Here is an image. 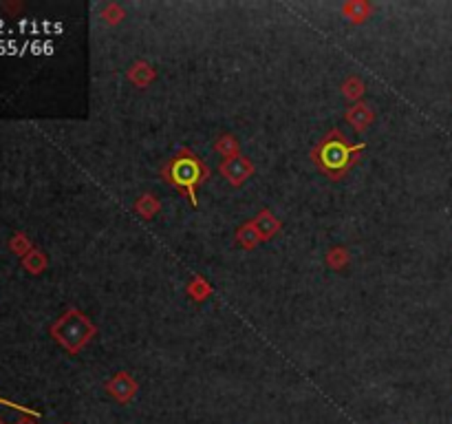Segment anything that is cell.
Instances as JSON below:
<instances>
[{
	"label": "cell",
	"instance_id": "6da1fadb",
	"mask_svg": "<svg viewBox=\"0 0 452 424\" xmlns=\"http://www.w3.org/2000/svg\"><path fill=\"white\" fill-rule=\"evenodd\" d=\"M367 148L364 142L351 144L344 138L342 131L334 128L311 150V159L318 164V168L327 173L331 179H340L351 171V166L357 161V155Z\"/></svg>",
	"mask_w": 452,
	"mask_h": 424
},
{
	"label": "cell",
	"instance_id": "7a4b0ae2",
	"mask_svg": "<svg viewBox=\"0 0 452 424\" xmlns=\"http://www.w3.org/2000/svg\"><path fill=\"white\" fill-rule=\"evenodd\" d=\"M161 175H163L165 184H170L172 188L186 194V199L190 201L192 208L199 206L197 194H199L201 184L210 177V168L197 153H192L188 148H181L179 153L163 166Z\"/></svg>",
	"mask_w": 452,
	"mask_h": 424
},
{
	"label": "cell",
	"instance_id": "3957f363",
	"mask_svg": "<svg viewBox=\"0 0 452 424\" xmlns=\"http://www.w3.org/2000/svg\"><path fill=\"white\" fill-rule=\"evenodd\" d=\"M97 334L95 323L80 310H69L51 325V336L69 354H80Z\"/></svg>",
	"mask_w": 452,
	"mask_h": 424
},
{
	"label": "cell",
	"instance_id": "277c9868",
	"mask_svg": "<svg viewBox=\"0 0 452 424\" xmlns=\"http://www.w3.org/2000/svg\"><path fill=\"white\" fill-rule=\"evenodd\" d=\"M219 171H221V175L225 177L228 184L238 188L254 175V164L245 155H236V157H230V159H223L221 166H219Z\"/></svg>",
	"mask_w": 452,
	"mask_h": 424
},
{
	"label": "cell",
	"instance_id": "5b68a950",
	"mask_svg": "<svg viewBox=\"0 0 452 424\" xmlns=\"http://www.w3.org/2000/svg\"><path fill=\"white\" fill-rule=\"evenodd\" d=\"M137 383L132 380V376L126 373V371H119L115 373L111 380L107 383V391L111 393V396L117 400V402H122V404H128L135 396H137Z\"/></svg>",
	"mask_w": 452,
	"mask_h": 424
},
{
	"label": "cell",
	"instance_id": "8992f818",
	"mask_svg": "<svg viewBox=\"0 0 452 424\" xmlns=\"http://www.w3.org/2000/svg\"><path fill=\"white\" fill-rule=\"evenodd\" d=\"M344 119L349 122L355 131H367L373 122H375V113L369 104L364 102H357L353 106H349V111H346Z\"/></svg>",
	"mask_w": 452,
	"mask_h": 424
},
{
	"label": "cell",
	"instance_id": "52a82bcc",
	"mask_svg": "<svg viewBox=\"0 0 452 424\" xmlns=\"http://www.w3.org/2000/svg\"><path fill=\"white\" fill-rule=\"evenodd\" d=\"M252 221H254L256 228H259V232H261L263 241L274 239V237L282 230V223L274 217V212L267 210V208H263V210H261L259 215H256Z\"/></svg>",
	"mask_w": 452,
	"mask_h": 424
},
{
	"label": "cell",
	"instance_id": "ba28073f",
	"mask_svg": "<svg viewBox=\"0 0 452 424\" xmlns=\"http://www.w3.org/2000/svg\"><path fill=\"white\" fill-rule=\"evenodd\" d=\"M342 13H344V18L351 20L353 25H362L371 18L373 7L369 3H364V0H349V3L342 5Z\"/></svg>",
	"mask_w": 452,
	"mask_h": 424
},
{
	"label": "cell",
	"instance_id": "9c48e42d",
	"mask_svg": "<svg viewBox=\"0 0 452 424\" xmlns=\"http://www.w3.org/2000/svg\"><path fill=\"white\" fill-rule=\"evenodd\" d=\"M236 244L245 250H254L259 244H263V237L259 232V228L254 225V221L243 223L240 228L236 230Z\"/></svg>",
	"mask_w": 452,
	"mask_h": 424
},
{
	"label": "cell",
	"instance_id": "30bf717a",
	"mask_svg": "<svg viewBox=\"0 0 452 424\" xmlns=\"http://www.w3.org/2000/svg\"><path fill=\"white\" fill-rule=\"evenodd\" d=\"M155 75H157V71H155L153 67H150L148 62H144V60H139V62H135V65L128 69L130 82H132L135 86H142V88L153 82Z\"/></svg>",
	"mask_w": 452,
	"mask_h": 424
},
{
	"label": "cell",
	"instance_id": "8fae6325",
	"mask_svg": "<svg viewBox=\"0 0 452 424\" xmlns=\"http://www.w3.org/2000/svg\"><path fill=\"white\" fill-rule=\"evenodd\" d=\"M135 210H137V215L139 217H144V219H153L157 212L161 210V204H159V199L155 194H150V192H146V194H142L137 201H135Z\"/></svg>",
	"mask_w": 452,
	"mask_h": 424
},
{
	"label": "cell",
	"instance_id": "7c38bea8",
	"mask_svg": "<svg viewBox=\"0 0 452 424\" xmlns=\"http://www.w3.org/2000/svg\"><path fill=\"white\" fill-rule=\"evenodd\" d=\"M22 265L29 274H42V272L47 270V256H44L42 250L34 248L27 256H22Z\"/></svg>",
	"mask_w": 452,
	"mask_h": 424
},
{
	"label": "cell",
	"instance_id": "4fadbf2b",
	"mask_svg": "<svg viewBox=\"0 0 452 424\" xmlns=\"http://www.w3.org/2000/svg\"><path fill=\"white\" fill-rule=\"evenodd\" d=\"M210 294H212V285H210L201 274L190 279V283H188V296H192V300L203 303Z\"/></svg>",
	"mask_w": 452,
	"mask_h": 424
},
{
	"label": "cell",
	"instance_id": "5bb4252c",
	"mask_svg": "<svg viewBox=\"0 0 452 424\" xmlns=\"http://www.w3.org/2000/svg\"><path fill=\"white\" fill-rule=\"evenodd\" d=\"M238 148H240V146H238V140L234 138V135H228V133L221 135V138L214 142V150H217V153H219L223 159H230V157L240 155Z\"/></svg>",
	"mask_w": 452,
	"mask_h": 424
},
{
	"label": "cell",
	"instance_id": "9a60e30c",
	"mask_svg": "<svg viewBox=\"0 0 452 424\" xmlns=\"http://www.w3.org/2000/svg\"><path fill=\"white\" fill-rule=\"evenodd\" d=\"M364 82H362L357 75H351V78H346V82L342 84V93H344V98L346 100H351V102H355V100H359L362 95H364Z\"/></svg>",
	"mask_w": 452,
	"mask_h": 424
},
{
	"label": "cell",
	"instance_id": "2e32d148",
	"mask_svg": "<svg viewBox=\"0 0 452 424\" xmlns=\"http://www.w3.org/2000/svg\"><path fill=\"white\" fill-rule=\"evenodd\" d=\"M327 265L331 270H342L349 265V252H346V248H331L327 254Z\"/></svg>",
	"mask_w": 452,
	"mask_h": 424
},
{
	"label": "cell",
	"instance_id": "e0dca14e",
	"mask_svg": "<svg viewBox=\"0 0 452 424\" xmlns=\"http://www.w3.org/2000/svg\"><path fill=\"white\" fill-rule=\"evenodd\" d=\"M9 248H11V252L13 254H18V256H27L29 252L34 250V246H32V241H29L22 232H16L11 237V241H9Z\"/></svg>",
	"mask_w": 452,
	"mask_h": 424
},
{
	"label": "cell",
	"instance_id": "ac0fdd59",
	"mask_svg": "<svg viewBox=\"0 0 452 424\" xmlns=\"http://www.w3.org/2000/svg\"><path fill=\"white\" fill-rule=\"evenodd\" d=\"M104 18H107V22L115 25L124 18V9H119L117 5H109L107 9H104Z\"/></svg>",
	"mask_w": 452,
	"mask_h": 424
},
{
	"label": "cell",
	"instance_id": "d6986e66",
	"mask_svg": "<svg viewBox=\"0 0 452 424\" xmlns=\"http://www.w3.org/2000/svg\"><path fill=\"white\" fill-rule=\"evenodd\" d=\"M16 424H38V422L34 420V416H25V418H20Z\"/></svg>",
	"mask_w": 452,
	"mask_h": 424
},
{
	"label": "cell",
	"instance_id": "ffe728a7",
	"mask_svg": "<svg viewBox=\"0 0 452 424\" xmlns=\"http://www.w3.org/2000/svg\"><path fill=\"white\" fill-rule=\"evenodd\" d=\"M0 424H5V420H3V418H0Z\"/></svg>",
	"mask_w": 452,
	"mask_h": 424
},
{
	"label": "cell",
	"instance_id": "44dd1931",
	"mask_svg": "<svg viewBox=\"0 0 452 424\" xmlns=\"http://www.w3.org/2000/svg\"><path fill=\"white\" fill-rule=\"evenodd\" d=\"M67 424H69V422H67Z\"/></svg>",
	"mask_w": 452,
	"mask_h": 424
}]
</instances>
